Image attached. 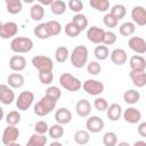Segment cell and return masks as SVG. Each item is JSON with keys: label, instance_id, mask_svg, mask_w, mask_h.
<instances>
[{"label": "cell", "instance_id": "cell-41", "mask_svg": "<svg viewBox=\"0 0 146 146\" xmlns=\"http://www.w3.org/2000/svg\"><path fill=\"white\" fill-rule=\"evenodd\" d=\"M64 31H65V33H66L68 36H71V38H75V36H78V35L81 33V31L78 29V26H76L73 22L67 23V24L65 25V27H64Z\"/></svg>", "mask_w": 146, "mask_h": 146}, {"label": "cell", "instance_id": "cell-18", "mask_svg": "<svg viewBox=\"0 0 146 146\" xmlns=\"http://www.w3.org/2000/svg\"><path fill=\"white\" fill-rule=\"evenodd\" d=\"M26 66V59L24 56L22 55H14L10 57L9 59V67L10 70L13 71H16V72H21L25 68Z\"/></svg>", "mask_w": 146, "mask_h": 146}, {"label": "cell", "instance_id": "cell-43", "mask_svg": "<svg viewBox=\"0 0 146 146\" xmlns=\"http://www.w3.org/2000/svg\"><path fill=\"white\" fill-rule=\"evenodd\" d=\"M49 128L50 127L46 121H38L34 124V131L35 133H39V135H46V132L49 131Z\"/></svg>", "mask_w": 146, "mask_h": 146}, {"label": "cell", "instance_id": "cell-46", "mask_svg": "<svg viewBox=\"0 0 146 146\" xmlns=\"http://www.w3.org/2000/svg\"><path fill=\"white\" fill-rule=\"evenodd\" d=\"M103 22H104L105 26H106V27H110V29L116 27V25H117V23H119V21L115 19L110 13L105 14V16H104V18H103Z\"/></svg>", "mask_w": 146, "mask_h": 146}, {"label": "cell", "instance_id": "cell-49", "mask_svg": "<svg viewBox=\"0 0 146 146\" xmlns=\"http://www.w3.org/2000/svg\"><path fill=\"white\" fill-rule=\"evenodd\" d=\"M115 42H116V34L112 31H106L103 43L106 44V46H111V44H114Z\"/></svg>", "mask_w": 146, "mask_h": 146}, {"label": "cell", "instance_id": "cell-50", "mask_svg": "<svg viewBox=\"0 0 146 146\" xmlns=\"http://www.w3.org/2000/svg\"><path fill=\"white\" fill-rule=\"evenodd\" d=\"M138 133L141 137H146V122H143L138 125Z\"/></svg>", "mask_w": 146, "mask_h": 146}, {"label": "cell", "instance_id": "cell-20", "mask_svg": "<svg viewBox=\"0 0 146 146\" xmlns=\"http://www.w3.org/2000/svg\"><path fill=\"white\" fill-rule=\"evenodd\" d=\"M110 56H111V60H112L115 65H119V66L125 64V62H127V59H128V57H127V51H125L124 49H122V48H115V49L111 52Z\"/></svg>", "mask_w": 146, "mask_h": 146}, {"label": "cell", "instance_id": "cell-51", "mask_svg": "<svg viewBox=\"0 0 146 146\" xmlns=\"http://www.w3.org/2000/svg\"><path fill=\"white\" fill-rule=\"evenodd\" d=\"M132 146H146V141H144V140H137V141L133 143Z\"/></svg>", "mask_w": 146, "mask_h": 146}, {"label": "cell", "instance_id": "cell-11", "mask_svg": "<svg viewBox=\"0 0 146 146\" xmlns=\"http://www.w3.org/2000/svg\"><path fill=\"white\" fill-rule=\"evenodd\" d=\"M86 128L89 132H92V133L100 132L104 129V121L102 117H99L97 115H92L87 120Z\"/></svg>", "mask_w": 146, "mask_h": 146}, {"label": "cell", "instance_id": "cell-5", "mask_svg": "<svg viewBox=\"0 0 146 146\" xmlns=\"http://www.w3.org/2000/svg\"><path fill=\"white\" fill-rule=\"evenodd\" d=\"M32 65L34 68H36L39 71V73L41 72H52L54 68V62L50 57L48 56H43V55H36L32 58Z\"/></svg>", "mask_w": 146, "mask_h": 146}, {"label": "cell", "instance_id": "cell-37", "mask_svg": "<svg viewBox=\"0 0 146 146\" xmlns=\"http://www.w3.org/2000/svg\"><path fill=\"white\" fill-rule=\"evenodd\" d=\"M48 133H49V136L52 138V139H59V138H62L63 137V135H64V128H63V125L62 124H52L50 128H49V131H48Z\"/></svg>", "mask_w": 146, "mask_h": 146}, {"label": "cell", "instance_id": "cell-13", "mask_svg": "<svg viewBox=\"0 0 146 146\" xmlns=\"http://www.w3.org/2000/svg\"><path fill=\"white\" fill-rule=\"evenodd\" d=\"M129 48L137 52V54H145L146 52V40L140 36H131L128 41Z\"/></svg>", "mask_w": 146, "mask_h": 146}, {"label": "cell", "instance_id": "cell-16", "mask_svg": "<svg viewBox=\"0 0 146 146\" xmlns=\"http://www.w3.org/2000/svg\"><path fill=\"white\" fill-rule=\"evenodd\" d=\"M123 119L125 120V122L135 124L137 122L140 121L141 119V113L139 110H137L136 107H128L124 112H123Z\"/></svg>", "mask_w": 146, "mask_h": 146}, {"label": "cell", "instance_id": "cell-30", "mask_svg": "<svg viewBox=\"0 0 146 146\" xmlns=\"http://www.w3.org/2000/svg\"><path fill=\"white\" fill-rule=\"evenodd\" d=\"M110 14H111L115 19L120 21V19H122V18L125 16V14H127V9H125V7H124L123 5H121V3H116V5H114V6L111 8Z\"/></svg>", "mask_w": 146, "mask_h": 146}, {"label": "cell", "instance_id": "cell-54", "mask_svg": "<svg viewBox=\"0 0 146 146\" xmlns=\"http://www.w3.org/2000/svg\"><path fill=\"white\" fill-rule=\"evenodd\" d=\"M116 146H131L129 143H127V141H121V143H119Z\"/></svg>", "mask_w": 146, "mask_h": 146}, {"label": "cell", "instance_id": "cell-52", "mask_svg": "<svg viewBox=\"0 0 146 146\" xmlns=\"http://www.w3.org/2000/svg\"><path fill=\"white\" fill-rule=\"evenodd\" d=\"M51 3H52V0H41L40 1V5H49V6H51Z\"/></svg>", "mask_w": 146, "mask_h": 146}, {"label": "cell", "instance_id": "cell-25", "mask_svg": "<svg viewBox=\"0 0 146 146\" xmlns=\"http://www.w3.org/2000/svg\"><path fill=\"white\" fill-rule=\"evenodd\" d=\"M30 17L33 21H41L44 17V9L43 6L40 3H33L30 9Z\"/></svg>", "mask_w": 146, "mask_h": 146}, {"label": "cell", "instance_id": "cell-10", "mask_svg": "<svg viewBox=\"0 0 146 146\" xmlns=\"http://www.w3.org/2000/svg\"><path fill=\"white\" fill-rule=\"evenodd\" d=\"M18 32V25L15 22H6L0 25V38L9 39L15 36Z\"/></svg>", "mask_w": 146, "mask_h": 146}, {"label": "cell", "instance_id": "cell-53", "mask_svg": "<svg viewBox=\"0 0 146 146\" xmlns=\"http://www.w3.org/2000/svg\"><path fill=\"white\" fill-rule=\"evenodd\" d=\"M49 146H63V144H62V143H59V141H56V140H55V141H52Z\"/></svg>", "mask_w": 146, "mask_h": 146}, {"label": "cell", "instance_id": "cell-48", "mask_svg": "<svg viewBox=\"0 0 146 146\" xmlns=\"http://www.w3.org/2000/svg\"><path fill=\"white\" fill-rule=\"evenodd\" d=\"M67 5H68L70 9L76 14H80V11L83 9V2L80 0H70Z\"/></svg>", "mask_w": 146, "mask_h": 146}, {"label": "cell", "instance_id": "cell-9", "mask_svg": "<svg viewBox=\"0 0 146 146\" xmlns=\"http://www.w3.org/2000/svg\"><path fill=\"white\" fill-rule=\"evenodd\" d=\"M18 137H19L18 128H16V125H8L7 128H5V130L2 132V143L6 146H8L10 144L16 143Z\"/></svg>", "mask_w": 146, "mask_h": 146}, {"label": "cell", "instance_id": "cell-7", "mask_svg": "<svg viewBox=\"0 0 146 146\" xmlns=\"http://www.w3.org/2000/svg\"><path fill=\"white\" fill-rule=\"evenodd\" d=\"M33 100H34V94L32 91H29V90L22 91L16 99V107L19 111H26L30 108Z\"/></svg>", "mask_w": 146, "mask_h": 146}, {"label": "cell", "instance_id": "cell-40", "mask_svg": "<svg viewBox=\"0 0 146 146\" xmlns=\"http://www.w3.org/2000/svg\"><path fill=\"white\" fill-rule=\"evenodd\" d=\"M21 121V114L18 111H10L6 115V122L8 125H16Z\"/></svg>", "mask_w": 146, "mask_h": 146}, {"label": "cell", "instance_id": "cell-23", "mask_svg": "<svg viewBox=\"0 0 146 146\" xmlns=\"http://www.w3.org/2000/svg\"><path fill=\"white\" fill-rule=\"evenodd\" d=\"M7 82H8L9 87H11V88H21L24 84L25 79L21 73H11L8 75Z\"/></svg>", "mask_w": 146, "mask_h": 146}, {"label": "cell", "instance_id": "cell-32", "mask_svg": "<svg viewBox=\"0 0 146 146\" xmlns=\"http://www.w3.org/2000/svg\"><path fill=\"white\" fill-rule=\"evenodd\" d=\"M94 55L95 57L98 59V60H105L108 58L110 56V50L107 48V46H104V44H99L95 48L94 50Z\"/></svg>", "mask_w": 146, "mask_h": 146}, {"label": "cell", "instance_id": "cell-4", "mask_svg": "<svg viewBox=\"0 0 146 146\" xmlns=\"http://www.w3.org/2000/svg\"><path fill=\"white\" fill-rule=\"evenodd\" d=\"M59 84L64 89H66L67 91H71V92L79 91L82 88L81 81L78 78H75L74 75H72L71 73H63L59 76Z\"/></svg>", "mask_w": 146, "mask_h": 146}, {"label": "cell", "instance_id": "cell-34", "mask_svg": "<svg viewBox=\"0 0 146 146\" xmlns=\"http://www.w3.org/2000/svg\"><path fill=\"white\" fill-rule=\"evenodd\" d=\"M68 56H70V51L64 46L58 47L56 49V51H55V59H56L57 63H64V62H66L67 58H68Z\"/></svg>", "mask_w": 146, "mask_h": 146}, {"label": "cell", "instance_id": "cell-39", "mask_svg": "<svg viewBox=\"0 0 146 146\" xmlns=\"http://www.w3.org/2000/svg\"><path fill=\"white\" fill-rule=\"evenodd\" d=\"M46 24L48 26V30L51 36H56L62 32V25L58 21H48L46 22Z\"/></svg>", "mask_w": 146, "mask_h": 146}, {"label": "cell", "instance_id": "cell-36", "mask_svg": "<svg viewBox=\"0 0 146 146\" xmlns=\"http://www.w3.org/2000/svg\"><path fill=\"white\" fill-rule=\"evenodd\" d=\"M89 5L94 9H96L98 11H102V13L110 9V1L108 0H90Z\"/></svg>", "mask_w": 146, "mask_h": 146}, {"label": "cell", "instance_id": "cell-27", "mask_svg": "<svg viewBox=\"0 0 146 146\" xmlns=\"http://www.w3.org/2000/svg\"><path fill=\"white\" fill-rule=\"evenodd\" d=\"M139 98H140V94H139V91H137L135 89H129V90L124 91V94H123L124 102L127 104H130V105H133V104L138 103Z\"/></svg>", "mask_w": 146, "mask_h": 146}, {"label": "cell", "instance_id": "cell-3", "mask_svg": "<svg viewBox=\"0 0 146 146\" xmlns=\"http://www.w3.org/2000/svg\"><path fill=\"white\" fill-rule=\"evenodd\" d=\"M32 48H33V41L27 36H16L10 42V49L17 54L30 52Z\"/></svg>", "mask_w": 146, "mask_h": 146}, {"label": "cell", "instance_id": "cell-47", "mask_svg": "<svg viewBox=\"0 0 146 146\" xmlns=\"http://www.w3.org/2000/svg\"><path fill=\"white\" fill-rule=\"evenodd\" d=\"M39 80L42 84H50L54 80L52 72H41L39 73Z\"/></svg>", "mask_w": 146, "mask_h": 146}, {"label": "cell", "instance_id": "cell-17", "mask_svg": "<svg viewBox=\"0 0 146 146\" xmlns=\"http://www.w3.org/2000/svg\"><path fill=\"white\" fill-rule=\"evenodd\" d=\"M129 65L131 71L143 72L146 70V59L140 55H133L129 60Z\"/></svg>", "mask_w": 146, "mask_h": 146}, {"label": "cell", "instance_id": "cell-26", "mask_svg": "<svg viewBox=\"0 0 146 146\" xmlns=\"http://www.w3.org/2000/svg\"><path fill=\"white\" fill-rule=\"evenodd\" d=\"M33 33L36 38L41 39V40H46L48 38H50V33H49V30H48V26L46 23H41L39 25H36L33 30Z\"/></svg>", "mask_w": 146, "mask_h": 146}, {"label": "cell", "instance_id": "cell-24", "mask_svg": "<svg viewBox=\"0 0 146 146\" xmlns=\"http://www.w3.org/2000/svg\"><path fill=\"white\" fill-rule=\"evenodd\" d=\"M5 3H6L7 11L13 15L21 13L23 9V3L21 0H5Z\"/></svg>", "mask_w": 146, "mask_h": 146}, {"label": "cell", "instance_id": "cell-35", "mask_svg": "<svg viewBox=\"0 0 146 146\" xmlns=\"http://www.w3.org/2000/svg\"><path fill=\"white\" fill-rule=\"evenodd\" d=\"M50 10L55 15H62L66 11V3L63 0H54L50 6Z\"/></svg>", "mask_w": 146, "mask_h": 146}, {"label": "cell", "instance_id": "cell-2", "mask_svg": "<svg viewBox=\"0 0 146 146\" xmlns=\"http://www.w3.org/2000/svg\"><path fill=\"white\" fill-rule=\"evenodd\" d=\"M71 63L76 68H82L88 62V49L86 46H76L71 55H70Z\"/></svg>", "mask_w": 146, "mask_h": 146}, {"label": "cell", "instance_id": "cell-55", "mask_svg": "<svg viewBox=\"0 0 146 146\" xmlns=\"http://www.w3.org/2000/svg\"><path fill=\"white\" fill-rule=\"evenodd\" d=\"M8 146H22V145L18 144V143H14V144H10V145H8Z\"/></svg>", "mask_w": 146, "mask_h": 146}, {"label": "cell", "instance_id": "cell-1", "mask_svg": "<svg viewBox=\"0 0 146 146\" xmlns=\"http://www.w3.org/2000/svg\"><path fill=\"white\" fill-rule=\"evenodd\" d=\"M57 105V100L52 97L44 95L35 105H34V113L38 116H44L51 113Z\"/></svg>", "mask_w": 146, "mask_h": 146}, {"label": "cell", "instance_id": "cell-44", "mask_svg": "<svg viewBox=\"0 0 146 146\" xmlns=\"http://www.w3.org/2000/svg\"><path fill=\"white\" fill-rule=\"evenodd\" d=\"M87 71H88V73L91 74V75H97V74L100 73L102 66H100V64H99L98 62L92 60V62L88 63V65H87Z\"/></svg>", "mask_w": 146, "mask_h": 146}, {"label": "cell", "instance_id": "cell-21", "mask_svg": "<svg viewBox=\"0 0 146 146\" xmlns=\"http://www.w3.org/2000/svg\"><path fill=\"white\" fill-rule=\"evenodd\" d=\"M129 76L132 81V83L137 87V88H143L144 86H146V72H135V71H130Z\"/></svg>", "mask_w": 146, "mask_h": 146}, {"label": "cell", "instance_id": "cell-19", "mask_svg": "<svg viewBox=\"0 0 146 146\" xmlns=\"http://www.w3.org/2000/svg\"><path fill=\"white\" fill-rule=\"evenodd\" d=\"M15 99L14 91L6 84L0 86V102L3 105H10Z\"/></svg>", "mask_w": 146, "mask_h": 146}, {"label": "cell", "instance_id": "cell-45", "mask_svg": "<svg viewBox=\"0 0 146 146\" xmlns=\"http://www.w3.org/2000/svg\"><path fill=\"white\" fill-rule=\"evenodd\" d=\"M46 95L49 96V97L55 98L56 100H58V99L60 98V96H62V91H60V89H59L58 87H56V86H50V87H48V89L46 90Z\"/></svg>", "mask_w": 146, "mask_h": 146}, {"label": "cell", "instance_id": "cell-33", "mask_svg": "<svg viewBox=\"0 0 146 146\" xmlns=\"http://www.w3.org/2000/svg\"><path fill=\"white\" fill-rule=\"evenodd\" d=\"M72 22L78 26V29L82 32L87 26H88V18H87V16L86 15H83V14H75L74 16H73V19H72Z\"/></svg>", "mask_w": 146, "mask_h": 146}, {"label": "cell", "instance_id": "cell-38", "mask_svg": "<svg viewBox=\"0 0 146 146\" xmlns=\"http://www.w3.org/2000/svg\"><path fill=\"white\" fill-rule=\"evenodd\" d=\"M103 144L105 146H116L117 145V136L113 131H107L103 136Z\"/></svg>", "mask_w": 146, "mask_h": 146}, {"label": "cell", "instance_id": "cell-29", "mask_svg": "<svg viewBox=\"0 0 146 146\" xmlns=\"http://www.w3.org/2000/svg\"><path fill=\"white\" fill-rule=\"evenodd\" d=\"M90 140V133L88 130H78L74 133V141L78 145H86Z\"/></svg>", "mask_w": 146, "mask_h": 146}, {"label": "cell", "instance_id": "cell-12", "mask_svg": "<svg viewBox=\"0 0 146 146\" xmlns=\"http://www.w3.org/2000/svg\"><path fill=\"white\" fill-rule=\"evenodd\" d=\"M131 18L139 26L146 25V9L143 6H135L131 10Z\"/></svg>", "mask_w": 146, "mask_h": 146}, {"label": "cell", "instance_id": "cell-8", "mask_svg": "<svg viewBox=\"0 0 146 146\" xmlns=\"http://www.w3.org/2000/svg\"><path fill=\"white\" fill-rule=\"evenodd\" d=\"M105 30L98 26H91L88 29L87 31V39L92 42V43H97V44H102L104 42V38H105Z\"/></svg>", "mask_w": 146, "mask_h": 146}, {"label": "cell", "instance_id": "cell-15", "mask_svg": "<svg viewBox=\"0 0 146 146\" xmlns=\"http://www.w3.org/2000/svg\"><path fill=\"white\" fill-rule=\"evenodd\" d=\"M75 112L80 117H87L91 113V104L89 100L82 98L80 99L75 105Z\"/></svg>", "mask_w": 146, "mask_h": 146}, {"label": "cell", "instance_id": "cell-6", "mask_svg": "<svg viewBox=\"0 0 146 146\" xmlns=\"http://www.w3.org/2000/svg\"><path fill=\"white\" fill-rule=\"evenodd\" d=\"M82 88L83 90L91 96H98L104 91V83L99 80H95V79H88L82 83Z\"/></svg>", "mask_w": 146, "mask_h": 146}, {"label": "cell", "instance_id": "cell-22", "mask_svg": "<svg viewBox=\"0 0 146 146\" xmlns=\"http://www.w3.org/2000/svg\"><path fill=\"white\" fill-rule=\"evenodd\" d=\"M106 114H107V117L111 120V121H117L122 114V107L120 104L117 103H113L108 106L107 111H106Z\"/></svg>", "mask_w": 146, "mask_h": 146}, {"label": "cell", "instance_id": "cell-42", "mask_svg": "<svg viewBox=\"0 0 146 146\" xmlns=\"http://www.w3.org/2000/svg\"><path fill=\"white\" fill-rule=\"evenodd\" d=\"M94 107H95L97 111H100V112L107 111V108H108V103H107V100H106L105 98H103V97H97V98L94 100Z\"/></svg>", "mask_w": 146, "mask_h": 146}, {"label": "cell", "instance_id": "cell-28", "mask_svg": "<svg viewBox=\"0 0 146 146\" xmlns=\"http://www.w3.org/2000/svg\"><path fill=\"white\" fill-rule=\"evenodd\" d=\"M46 144H47V137L44 135L33 133L30 137L26 146H46Z\"/></svg>", "mask_w": 146, "mask_h": 146}, {"label": "cell", "instance_id": "cell-31", "mask_svg": "<svg viewBox=\"0 0 146 146\" xmlns=\"http://www.w3.org/2000/svg\"><path fill=\"white\" fill-rule=\"evenodd\" d=\"M119 31H120V34L121 35H123V36H130L136 31V24L133 22H124L123 24L120 25Z\"/></svg>", "mask_w": 146, "mask_h": 146}, {"label": "cell", "instance_id": "cell-14", "mask_svg": "<svg viewBox=\"0 0 146 146\" xmlns=\"http://www.w3.org/2000/svg\"><path fill=\"white\" fill-rule=\"evenodd\" d=\"M55 120H56V122H57L58 124H62V125L67 124V123H70L71 120H72V113H71V111H70L68 108H66V107H60V108H58V110L56 111V113H55Z\"/></svg>", "mask_w": 146, "mask_h": 146}]
</instances>
